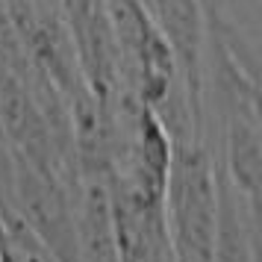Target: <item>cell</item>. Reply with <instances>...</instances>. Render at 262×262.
<instances>
[{
  "label": "cell",
  "mask_w": 262,
  "mask_h": 262,
  "mask_svg": "<svg viewBox=\"0 0 262 262\" xmlns=\"http://www.w3.org/2000/svg\"><path fill=\"white\" fill-rule=\"evenodd\" d=\"M215 177L218 165L201 139L171 144L162 212L174 262H212Z\"/></svg>",
  "instance_id": "obj_1"
},
{
  "label": "cell",
  "mask_w": 262,
  "mask_h": 262,
  "mask_svg": "<svg viewBox=\"0 0 262 262\" xmlns=\"http://www.w3.org/2000/svg\"><path fill=\"white\" fill-rule=\"evenodd\" d=\"M77 221V253L80 262H118L115 218L106 180H80L74 201Z\"/></svg>",
  "instance_id": "obj_2"
},
{
  "label": "cell",
  "mask_w": 262,
  "mask_h": 262,
  "mask_svg": "<svg viewBox=\"0 0 262 262\" xmlns=\"http://www.w3.org/2000/svg\"><path fill=\"white\" fill-rule=\"evenodd\" d=\"M215 236L212 262H256V212H250L245 198L238 194L224 171L215 177Z\"/></svg>",
  "instance_id": "obj_3"
},
{
  "label": "cell",
  "mask_w": 262,
  "mask_h": 262,
  "mask_svg": "<svg viewBox=\"0 0 262 262\" xmlns=\"http://www.w3.org/2000/svg\"><path fill=\"white\" fill-rule=\"evenodd\" d=\"M224 156L218 168L224 171L230 186L245 198L250 212H259V186H262V147H259V121L256 118H230L224 121Z\"/></svg>",
  "instance_id": "obj_4"
}]
</instances>
